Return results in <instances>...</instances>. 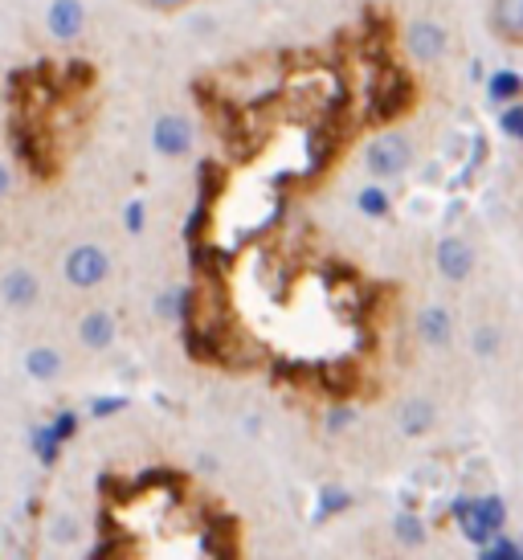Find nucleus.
<instances>
[{
  "instance_id": "16",
  "label": "nucleus",
  "mask_w": 523,
  "mask_h": 560,
  "mask_svg": "<svg viewBox=\"0 0 523 560\" xmlns=\"http://www.w3.org/2000/svg\"><path fill=\"white\" fill-rule=\"evenodd\" d=\"M487 98H495V103H520L523 98V79L515 74V70H499V74H491L487 79Z\"/></svg>"
},
{
  "instance_id": "3",
  "label": "nucleus",
  "mask_w": 523,
  "mask_h": 560,
  "mask_svg": "<svg viewBox=\"0 0 523 560\" xmlns=\"http://www.w3.org/2000/svg\"><path fill=\"white\" fill-rule=\"evenodd\" d=\"M66 282L70 287H82V291H91L98 282L111 275V258L103 246H74L66 254Z\"/></svg>"
},
{
  "instance_id": "5",
  "label": "nucleus",
  "mask_w": 523,
  "mask_h": 560,
  "mask_svg": "<svg viewBox=\"0 0 523 560\" xmlns=\"http://www.w3.org/2000/svg\"><path fill=\"white\" fill-rule=\"evenodd\" d=\"M9 143H13L16 160H25L37 176H49L54 164H46V152H42V131L30 124V119H16L13 131H9Z\"/></svg>"
},
{
  "instance_id": "23",
  "label": "nucleus",
  "mask_w": 523,
  "mask_h": 560,
  "mask_svg": "<svg viewBox=\"0 0 523 560\" xmlns=\"http://www.w3.org/2000/svg\"><path fill=\"white\" fill-rule=\"evenodd\" d=\"M356 205H360V213H369V218H385L388 213V192L385 188H364L360 197H356Z\"/></svg>"
},
{
  "instance_id": "6",
  "label": "nucleus",
  "mask_w": 523,
  "mask_h": 560,
  "mask_svg": "<svg viewBox=\"0 0 523 560\" xmlns=\"http://www.w3.org/2000/svg\"><path fill=\"white\" fill-rule=\"evenodd\" d=\"M475 270V249L466 246L462 237H442L438 242V275L450 282H466Z\"/></svg>"
},
{
  "instance_id": "18",
  "label": "nucleus",
  "mask_w": 523,
  "mask_h": 560,
  "mask_svg": "<svg viewBox=\"0 0 523 560\" xmlns=\"http://www.w3.org/2000/svg\"><path fill=\"white\" fill-rule=\"evenodd\" d=\"M205 548H209L213 557H233V552H237V524H233V520H217L213 528H209Z\"/></svg>"
},
{
  "instance_id": "10",
  "label": "nucleus",
  "mask_w": 523,
  "mask_h": 560,
  "mask_svg": "<svg viewBox=\"0 0 523 560\" xmlns=\"http://www.w3.org/2000/svg\"><path fill=\"white\" fill-rule=\"evenodd\" d=\"M46 21H49V33H54V37H62V42L78 37V33H82V25H86L82 0H54Z\"/></svg>"
},
{
  "instance_id": "14",
  "label": "nucleus",
  "mask_w": 523,
  "mask_h": 560,
  "mask_svg": "<svg viewBox=\"0 0 523 560\" xmlns=\"http://www.w3.org/2000/svg\"><path fill=\"white\" fill-rule=\"evenodd\" d=\"M319 381H324V389L332 397H348L356 389V369L352 360H324L319 364Z\"/></svg>"
},
{
  "instance_id": "1",
  "label": "nucleus",
  "mask_w": 523,
  "mask_h": 560,
  "mask_svg": "<svg viewBox=\"0 0 523 560\" xmlns=\"http://www.w3.org/2000/svg\"><path fill=\"white\" fill-rule=\"evenodd\" d=\"M409 107H414V79L385 62V79L376 82V94H372V124H393Z\"/></svg>"
},
{
  "instance_id": "21",
  "label": "nucleus",
  "mask_w": 523,
  "mask_h": 560,
  "mask_svg": "<svg viewBox=\"0 0 523 560\" xmlns=\"http://www.w3.org/2000/svg\"><path fill=\"white\" fill-rule=\"evenodd\" d=\"M393 532H397L400 545H409V548L426 545V528H421V520H417V515H409V512H400L397 520H393Z\"/></svg>"
},
{
  "instance_id": "25",
  "label": "nucleus",
  "mask_w": 523,
  "mask_h": 560,
  "mask_svg": "<svg viewBox=\"0 0 523 560\" xmlns=\"http://www.w3.org/2000/svg\"><path fill=\"white\" fill-rule=\"evenodd\" d=\"M478 512H483V520H487L495 532H503V524H508V503H503V499L483 495V499H478Z\"/></svg>"
},
{
  "instance_id": "28",
  "label": "nucleus",
  "mask_w": 523,
  "mask_h": 560,
  "mask_svg": "<svg viewBox=\"0 0 523 560\" xmlns=\"http://www.w3.org/2000/svg\"><path fill=\"white\" fill-rule=\"evenodd\" d=\"M205 225H209V205L197 201V209H193V213H188V221H185L188 242H200V237H205Z\"/></svg>"
},
{
  "instance_id": "34",
  "label": "nucleus",
  "mask_w": 523,
  "mask_h": 560,
  "mask_svg": "<svg viewBox=\"0 0 523 560\" xmlns=\"http://www.w3.org/2000/svg\"><path fill=\"white\" fill-rule=\"evenodd\" d=\"M348 421H352V409H348V405H344V409H332V413H327V430H344Z\"/></svg>"
},
{
  "instance_id": "20",
  "label": "nucleus",
  "mask_w": 523,
  "mask_h": 560,
  "mask_svg": "<svg viewBox=\"0 0 523 560\" xmlns=\"http://www.w3.org/2000/svg\"><path fill=\"white\" fill-rule=\"evenodd\" d=\"M478 552H483V560H523L520 540H511V536H503V532H495L491 545H483Z\"/></svg>"
},
{
  "instance_id": "32",
  "label": "nucleus",
  "mask_w": 523,
  "mask_h": 560,
  "mask_svg": "<svg viewBox=\"0 0 523 560\" xmlns=\"http://www.w3.org/2000/svg\"><path fill=\"white\" fill-rule=\"evenodd\" d=\"M124 221H127V234H143V201H131V205H127Z\"/></svg>"
},
{
  "instance_id": "19",
  "label": "nucleus",
  "mask_w": 523,
  "mask_h": 560,
  "mask_svg": "<svg viewBox=\"0 0 523 560\" xmlns=\"http://www.w3.org/2000/svg\"><path fill=\"white\" fill-rule=\"evenodd\" d=\"M221 185H225V176H221V168H217L213 160H200V164H197V192H200V201H205V205L217 201V192H221Z\"/></svg>"
},
{
  "instance_id": "13",
  "label": "nucleus",
  "mask_w": 523,
  "mask_h": 560,
  "mask_svg": "<svg viewBox=\"0 0 523 560\" xmlns=\"http://www.w3.org/2000/svg\"><path fill=\"white\" fill-rule=\"evenodd\" d=\"M417 331H421V340L433 343V348H442V343H450V336H454L450 312H446V307H426V312L417 315Z\"/></svg>"
},
{
  "instance_id": "4",
  "label": "nucleus",
  "mask_w": 523,
  "mask_h": 560,
  "mask_svg": "<svg viewBox=\"0 0 523 560\" xmlns=\"http://www.w3.org/2000/svg\"><path fill=\"white\" fill-rule=\"evenodd\" d=\"M152 148L160 156H185L193 148V127L181 115H160L152 127Z\"/></svg>"
},
{
  "instance_id": "37",
  "label": "nucleus",
  "mask_w": 523,
  "mask_h": 560,
  "mask_svg": "<svg viewBox=\"0 0 523 560\" xmlns=\"http://www.w3.org/2000/svg\"><path fill=\"white\" fill-rule=\"evenodd\" d=\"M520 548H523V536H520Z\"/></svg>"
},
{
  "instance_id": "2",
  "label": "nucleus",
  "mask_w": 523,
  "mask_h": 560,
  "mask_svg": "<svg viewBox=\"0 0 523 560\" xmlns=\"http://www.w3.org/2000/svg\"><path fill=\"white\" fill-rule=\"evenodd\" d=\"M414 164V143L400 131H381L376 140L369 143V172L376 180H393L400 172Z\"/></svg>"
},
{
  "instance_id": "36",
  "label": "nucleus",
  "mask_w": 523,
  "mask_h": 560,
  "mask_svg": "<svg viewBox=\"0 0 523 560\" xmlns=\"http://www.w3.org/2000/svg\"><path fill=\"white\" fill-rule=\"evenodd\" d=\"M9 185H13V176H9V168H4V164H0V197H4V192H9Z\"/></svg>"
},
{
  "instance_id": "8",
  "label": "nucleus",
  "mask_w": 523,
  "mask_h": 560,
  "mask_svg": "<svg viewBox=\"0 0 523 560\" xmlns=\"http://www.w3.org/2000/svg\"><path fill=\"white\" fill-rule=\"evenodd\" d=\"M491 30L499 42L523 46V0H491Z\"/></svg>"
},
{
  "instance_id": "22",
  "label": "nucleus",
  "mask_w": 523,
  "mask_h": 560,
  "mask_svg": "<svg viewBox=\"0 0 523 560\" xmlns=\"http://www.w3.org/2000/svg\"><path fill=\"white\" fill-rule=\"evenodd\" d=\"M185 291L188 287H172L164 295L155 299V315H164V319H176L181 324V312H185Z\"/></svg>"
},
{
  "instance_id": "30",
  "label": "nucleus",
  "mask_w": 523,
  "mask_h": 560,
  "mask_svg": "<svg viewBox=\"0 0 523 560\" xmlns=\"http://www.w3.org/2000/svg\"><path fill=\"white\" fill-rule=\"evenodd\" d=\"M136 487H185V479L176 470H148V475H139Z\"/></svg>"
},
{
  "instance_id": "11",
  "label": "nucleus",
  "mask_w": 523,
  "mask_h": 560,
  "mask_svg": "<svg viewBox=\"0 0 523 560\" xmlns=\"http://www.w3.org/2000/svg\"><path fill=\"white\" fill-rule=\"evenodd\" d=\"M454 515H458L462 536H466L470 545H475V548L491 545L495 528L487 524V520H483V512H478V499H458V503H454Z\"/></svg>"
},
{
  "instance_id": "9",
  "label": "nucleus",
  "mask_w": 523,
  "mask_h": 560,
  "mask_svg": "<svg viewBox=\"0 0 523 560\" xmlns=\"http://www.w3.org/2000/svg\"><path fill=\"white\" fill-rule=\"evenodd\" d=\"M0 295H4L9 307H33L37 295H42V287H37V279H33V270L16 266V270H9V275L0 279Z\"/></svg>"
},
{
  "instance_id": "27",
  "label": "nucleus",
  "mask_w": 523,
  "mask_h": 560,
  "mask_svg": "<svg viewBox=\"0 0 523 560\" xmlns=\"http://www.w3.org/2000/svg\"><path fill=\"white\" fill-rule=\"evenodd\" d=\"M58 446H62V442H58V438L49 434V425L46 430H33V451H37V458H42V463H58Z\"/></svg>"
},
{
  "instance_id": "24",
  "label": "nucleus",
  "mask_w": 523,
  "mask_h": 560,
  "mask_svg": "<svg viewBox=\"0 0 523 560\" xmlns=\"http://www.w3.org/2000/svg\"><path fill=\"white\" fill-rule=\"evenodd\" d=\"M348 503H352V495H348L344 487H324V491H319V520H327V515H336V512H348Z\"/></svg>"
},
{
  "instance_id": "35",
  "label": "nucleus",
  "mask_w": 523,
  "mask_h": 560,
  "mask_svg": "<svg viewBox=\"0 0 523 560\" xmlns=\"http://www.w3.org/2000/svg\"><path fill=\"white\" fill-rule=\"evenodd\" d=\"M475 348L483 352V357H491V352H495V331H491V327H483V331H478Z\"/></svg>"
},
{
  "instance_id": "29",
  "label": "nucleus",
  "mask_w": 523,
  "mask_h": 560,
  "mask_svg": "<svg viewBox=\"0 0 523 560\" xmlns=\"http://www.w3.org/2000/svg\"><path fill=\"white\" fill-rule=\"evenodd\" d=\"M49 434L58 438V442H70V438L78 434V413H70V409H62L58 418L49 421Z\"/></svg>"
},
{
  "instance_id": "26",
  "label": "nucleus",
  "mask_w": 523,
  "mask_h": 560,
  "mask_svg": "<svg viewBox=\"0 0 523 560\" xmlns=\"http://www.w3.org/2000/svg\"><path fill=\"white\" fill-rule=\"evenodd\" d=\"M499 131L523 143V103H508V107H503V115H499Z\"/></svg>"
},
{
  "instance_id": "12",
  "label": "nucleus",
  "mask_w": 523,
  "mask_h": 560,
  "mask_svg": "<svg viewBox=\"0 0 523 560\" xmlns=\"http://www.w3.org/2000/svg\"><path fill=\"white\" fill-rule=\"evenodd\" d=\"M78 340L86 343V348H94V352H103V348H111V343H115V319H111L107 312L82 315V327H78Z\"/></svg>"
},
{
  "instance_id": "17",
  "label": "nucleus",
  "mask_w": 523,
  "mask_h": 560,
  "mask_svg": "<svg viewBox=\"0 0 523 560\" xmlns=\"http://www.w3.org/2000/svg\"><path fill=\"white\" fill-rule=\"evenodd\" d=\"M25 373L33 381H54V376L62 373V357L54 348H33L30 357H25Z\"/></svg>"
},
{
  "instance_id": "33",
  "label": "nucleus",
  "mask_w": 523,
  "mask_h": 560,
  "mask_svg": "<svg viewBox=\"0 0 523 560\" xmlns=\"http://www.w3.org/2000/svg\"><path fill=\"white\" fill-rule=\"evenodd\" d=\"M143 9H155V13H176V9H185L188 0H139Z\"/></svg>"
},
{
  "instance_id": "15",
  "label": "nucleus",
  "mask_w": 523,
  "mask_h": 560,
  "mask_svg": "<svg viewBox=\"0 0 523 560\" xmlns=\"http://www.w3.org/2000/svg\"><path fill=\"white\" fill-rule=\"evenodd\" d=\"M430 425H433V401L414 397V401L400 405V430H405V434H426Z\"/></svg>"
},
{
  "instance_id": "31",
  "label": "nucleus",
  "mask_w": 523,
  "mask_h": 560,
  "mask_svg": "<svg viewBox=\"0 0 523 560\" xmlns=\"http://www.w3.org/2000/svg\"><path fill=\"white\" fill-rule=\"evenodd\" d=\"M119 409H127L124 397H103V401H94V405H91L94 418H111V413H119Z\"/></svg>"
},
{
  "instance_id": "7",
  "label": "nucleus",
  "mask_w": 523,
  "mask_h": 560,
  "mask_svg": "<svg viewBox=\"0 0 523 560\" xmlns=\"http://www.w3.org/2000/svg\"><path fill=\"white\" fill-rule=\"evenodd\" d=\"M405 46H409V54H414L417 62H433V58L446 54V30L433 25V21H414L405 30Z\"/></svg>"
}]
</instances>
